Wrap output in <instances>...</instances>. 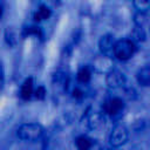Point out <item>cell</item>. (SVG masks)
I'll list each match as a JSON object with an SVG mask.
<instances>
[{"mask_svg":"<svg viewBox=\"0 0 150 150\" xmlns=\"http://www.w3.org/2000/svg\"><path fill=\"white\" fill-rule=\"evenodd\" d=\"M137 47L134 40L131 39H121L115 42L112 54L117 60L127 61L131 59L136 52Z\"/></svg>","mask_w":150,"mask_h":150,"instance_id":"obj_1","label":"cell"},{"mask_svg":"<svg viewBox=\"0 0 150 150\" xmlns=\"http://www.w3.org/2000/svg\"><path fill=\"white\" fill-rule=\"evenodd\" d=\"M43 134V128L38 123H25L21 124L18 130L16 135L22 141H36Z\"/></svg>","mask_w":150,"mask_h":150,"instance_id":"obj_2","label":"cell"},{"mask_svg":"<svg viewBox=\"0 0 150 150\" xmlns=\"http://www.w3.org/2000/svg\"><path fill=\"white\" fill-rule=\"evenodd\" d=\"M128 137H129L128 129L122 124H117L111 129V132L109 135V143L112 146H121L128 141Z\"/></svg>","mask_w":150,"mask_h":150,"instance_id":"obj_3","label":"cell"},{"mask_svg":"<svg viewBox=\"0 0 150 150\" xmlns=\"http://www.w3.org/2000/svg\"><path fill=\"white\" fill-rule=\"evenodd\" d=\"M115 40H114V36L111 34H105L103 35L100 41H98V47H100V50L102 53V55L104 56H108L110 57L112 55V50H114V46H115Z\"/></svg>","mask_w":150,"mask_h":150,"instance_id":"obj_4","label":"cell"},{"mask_svg":"<svg viewBox=\"0 0 150 150\" xmlns=\"http://www.w3.org/2000/svg\"><path fill=\"white\" fill-rule=\"evenodd\" d=\"M105 82L108 84V87L110 88H118L124 84L125 82V76L123 75V73H121L120 70L112 69L111 71H109L105 76Z\"/></svg>","mask_w":150,"mask_h":150,"instance_id":"obj_5","label":"cell"},{"mask_svg":"<svg viewBox=\"0 0 150 150\" xmlns=\"http://www.w3.org/2000/svg\"><path fill=\"white\" fill-rule=\"evenodd\" d=\"M122 108H123V101L120 97H112L108 100L103 105V109L108 115H116L122 110Z\"/></svg>","mask_w":150,"mask_h":150,"instance_id":"obj_6","label":"cell"},{"mask_svg":"<svg viewBox=\"0 0 150 150\" xmlns=\"http://www.w3.org/2000/svg\"><path fill=\"white\" fill-rule=\"evenodd\" d=\"M94 68L100 71V73H109L112 70V62L110 60V57L101 55L97 59H95L94 61Z\"/></svg>","mask_w":150,"mask_h":150,"instance_id":"obj_7","label":"cell"},{"mask_svg":"<svg viewBox=\"0 0 150 150\" xmlns=\"http://www.w3.org/2000/svg\"><path fill=\"white\" fill-rule=\"evenodd\" d=\"M21 98L23 100H29L33 95V80L32 77H28L25 80V82L21 86V91H20Z\"/></svg>","mask_w":150,"mask_h":150,"instance_id":"obj_8","label":"cell"},{"mask_svg":"<svg viewBox=\"0 0 150 150\" xmlns=\"http://www.w3.org/2000/svg\"><path fill=\"white\" fill-rule=\"evenodd\" d=\"M137 81L142 86H150V66H146L138 70Z\"/></svg>","mask_w":150,"mask_h":150,"instance_id":"obj_9","label":"cell"},{"mask_svg":"<svg viewBox=\"0 0 150 150\" xmlns=\"http://www.w3.org/2000/svg\"><path fill=\"white\" fill-rule=\"evenodd\" d=\"M49 16H50V9H49L47 6L42 5V6L39 7L38 12L34 14V20H35V21H41V20L48 19Z\"/></svg>","mask_w":150,"mask_h":150,"instance_id":"obj_10","label":"cell"},{"mask_svg":"<svg viewBox=\"0 0 150 150\" xmlns=\"http://www.w3.org/2000/svg\"><path fill=\"white\" fill-rule=\"evenodd\" d=\"M90 77H91V73H90V70H89L88 67H82V68L77 71V80H79V82H81V83H87V82H89Z\"/></svg>","mask_w":150,"mask_h":150,"instance_id":"obj_11","label":"cell"},{"mask_svg":"<svg viewBox=\"0 0 150 150\" xmlns=\"http://www.w3.org/2000/svg\"><path fill=\"white\" fill-rule=\"evenodd\" d=\"M76 146L79 150H89L91 148V141L86 136H80L76 139Z\"/></svg>","mask_w":150,"mask_h":150,"instance_id":"obj_12","label":"cell"},{"mask_svg":"<svg viewBox=\"0 0 150 150\" xmlns=\"http://www.w3.org/2000/svg\"><path fill=\"white\" fill-rule=\"evenodd\" d=\"M132 5L138 9L139 13H145L150 9V0H134Z\"/></svg>","mask_w":150,"mask_h":150,"instance_id":"obj_13","label":"cell"},{"mask_svg":"<svg viewBox=\"0 0 150 150\" xmlns=\"http://www.w3.org/2000/svg\"><path fill=\"white\" fill-rule=\"evenodd\" d=\"M132 36H134L136 40H144V36H145V34H144V30H143V28L137 26V27L135 28V30L132 32Z\"/></svg>","mask_w":150,"mask_h":150,"instance_id":"obj_14","label":"cell"},{"mask_svg":"<svg viewBox=\"0 0 150 150\" xmlns=\"http://www.w3.org/2000/svg\"><path fill=\"white\" fill-rule=\"evenodd\" d=\"M35 96H36L38 100H43L45 96H46V89H45V87H42V86L38 87V89L35 90Z\"/></svg>","mask_w":150,"mask_h":150,"instance_id":"obj_15","label":"cell"},{"mask_svg":"<svg viewBox=\"0 0 150 150\" xmlns=\"http://www.w3.org/2000/svg\"><path fill=\"white\" fill-rule=\"evenodd\" d=\"M135 21H136V23H137V26L138 27H142L143 26V23H144V13H137L136 15H135Z\"/></svg>","mask_w":150,"mask_h":150,"instance_id":"obj_16","label":"cell"},{"mask_svg":"<svg viewBox=\"0 0 150 150\" xmlns=\"http://www.w3.org/2000/svg\"><path fill=\"white\" fill-rule=\"evenodd\" d=\"M26 34H34V35H41V32H40V28L39 27H35V26H32L29 28L26 29Z\"/></svg>","mask_w":150,"mask_h":150,"instance_id":"obj_17","label":"cell"},{"mask_svg":"<svg viewBox=\"0 0 150 150\" xmlns=\"http://www.w3.org/2000/svg\"><path fill=\"white\" fill-rule=\"evenodd\" d=\"M4 81H5V76H4V67H2V63L0 62V93H1L2 87H4Z\"/></svg>","mask_w":150,"mask_h":150,"instance_id":"obj_18","label":"cell"},{"mask_svg":"<svg viewBox=\"0 0 150 150\" xmlns=\"http://www.w3.org/2000/svg\"><path fill=\"white\" fill-rule=\"evenodd\" d=\"M73 96H74V97H76V98H81V97L83 96V93H82V90H81V89L75 88V89L73 90Z\"/></svg>","mask_w":150,"mask_h":150,"instance_id":"obj_19","label":"cell"},{"mask_svg":"<svg viewBox=\"0 0 150 150\" xmlns=\"http://www.w3.org/2000/svg\"><path fill=\"white\" fill-rule=\"evenodd\" d=\"M1 15H2V7H1V5H0V18H1Z\"/></svg>","mask_w":150,"mask_h":150,"instance_id":"obj_20","label":"cell"}]
</instances>
